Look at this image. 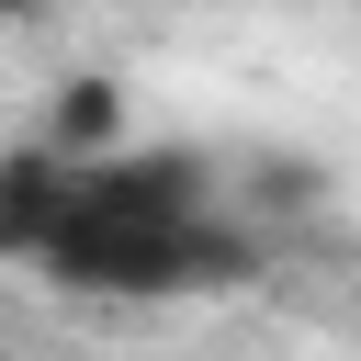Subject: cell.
<instances>
[{
    "label": "cell",
    "instance_id": "obj_1",
    "mask_svg": "<svg viewBox=\"0 0 361 361\" xmlns=\"http://www.w3.org/2000/svg\"><path fill=\"white\" fill-rule=\"evenodd\" d=\"M0 259L45 271L56 293L169 305L248 282V226L214 203L203 147H102V158L23 147L0 158Z\"/></svg>",
    "mask_w": 361,
    "mask_h": 361
}]
</instances>
